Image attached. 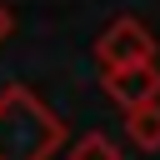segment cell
Returning a JSON list of instances; mask_svg holds the SVG:
<instances>
[{"label": "cell", "instance_id": "1", "mask_svg": "<svg viewBox=\"0 0 160 160\" xmlns=\"http://www.w3.org/2000/svg\"><path fill=\"white\" fill-rule=\"evenodd\" d=\"M55 150H65L60 115L30 85L0 90V160H55Z\"/></svg>", "mask_w": 160, "mask_h": 160}, {"label": "cell", "instance_id": "2", "mask_svg": "<svg viewBox=\"0 0 160 160\" xmlns=\"http://www.w3.org/2000/svg\"><path fill=\"white\" fill-rule=\"evenodd\" d=\"M95 60H100V70H115V65H145V60H155V35H150L135 15H120V20H110V25L100 30V40H95Z\"/></svg>", "mask_w": 160, "mask_h": 160}, {"label": "cell", "instance_id": "3", "mask_svg": "<svg viewBox=\"0 0 160 160\" xmlns=\"http://www.w3.org/2000/svg\"><path fill=\"white\" fill-rule=\"evenodd\" d=\"M100 85H105V95L120 110H135V105L160 100V65L155 60H145V65H115V70H100Z\"/></svg>", "mask_w": 160, "mask_h": 160}, {"label": "cell", "instance_id": "4", "mask_svg": "<svg viewBox=\"0 0 160 160\" xmlns=\"http://www.w3.org/2000/svg\"><path fill=\"white\" fill-rule=\"evenodd\" d=\"M125 135H130L140 150H160V100L125 110Z\"/></svg>", "mask_w": 160, "mask_h": 160}, {"label": "cell", "instance_id": "5", "mask_svg": "<svg viewBox=\"0 0 160 160\" xmlns=\"http://www.w3.org/2000/svg\"><path fill=\"white\" fill-rule=\"evenodd\" d=\"M70 160H120V150H115V140H110V135L90 130V135H80V140L70 145Z\"/></svg>", "mask_w": 160, "mask_h": 160}, {"label": "cell", "instance_id": "6", "mask_svg": "<svg viewBox=\"0 0 160 160\" xmlns=\"http://www.w3.org/2000/svg\"><path fill=\"white\" fill-rule=\"evenodd\" d=\"M10 35H15V10H10V5L0 0V45H5Z\"/></svg>", "mask_w": 160, "mask_h": 160}]
</instances>
